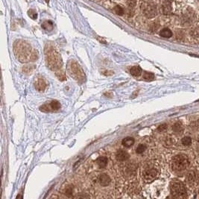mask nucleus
<instances>
[{
    "label": "nucleus",
    "mask_w": 199,
    "mask_h": 199,
    "mask_svg": "<svg viewBox=\"0 0 199 199\" xmlns=\"http://www.w3.org/2000/svg\"><path fill=\"white\" fill-rule=\"evenodd\" d=\"M98 181H99L100 185L102 187H107L111 182V179L109 175L106 174H102L98 177Z\"/></svg>",
    "instance_id": "9d476101"
},
{
    "label": "nucleus",
    "mask_w": 199,
    "mask_h": 199,
    "mask_svg": "<svg viewBox=\"0 0 199 199\" xmlns=\"http://www.w3.org/2000/svg\"><path fill=\"white\" fill-rule=\"evenodd\" d=\"M46 2H49V0H46Z\"/></svg>",
    "instance_id": "bb28decb"
},
{
    "label": "nucleus",
    "mask_w": 199,
    "mask_h": 199,
    "mask_svg": "<svg viewBox=\"0 0 199 199\" xmlns=\"http://www.w3.org/2000/svg\"><path fill=\"white\" fill-rule=\"evenodd\" d=\"M146 150V146L145 145L140 144L137 146V149H136V152L137 154H142Z\"/></svg>",
    "instance_id": "6ab92c4d"
},
{
    "label": "nucleus",
    "mask_w": 199,
    "mask_h": 199,
    "mask_svg": "<svg viewBox=\"0 0 199 199\" xmlns=\"http://www.w3.org/2000/svg\"><path fill=\"white\" fill-rule=\"evenodd\" d=\"M141 9H142V13L148 18H152L157 15L156 5L151 1H146L142 2Z\"/></svg>",
    "instance_id": "423d86ee"
},
{
    "label": "nucleus",
    "mask_w": 199,
    "mask_h": 199,
    "mask_svg": "<svg viewBox=\"0 0 199 199\" xmlns=\"http://www.w3.org/2000/svg\"><path fill=\"white\" fill-rule=\"evenodd\" d=\"M46 65L51 70L55 71V72L61 71L62 69V60L61 55H59L53 47L46 48Z\"/></svg>",
    "instance_id": "f03ea898"
},
{
    "label": "nucleus",
    "mask_w": 199,
    "mask_h": 199,
    "mask_svg": "<svg viewBox=\"0 0 199 199\" xmlns=\"http://www.w3.org/2000/svg\"><path fill=\"white\" fill-rule=\"evenodd\" d=\"M34 87H35V89L37 91L43 92L47 87V84L43 78H38L34 82Z\"/></svg>",
    "instance_id": "1a4fd4ad"
},
{
    "label": "nucleus",
    "mask_w": 199,
    "mask_h": 199,
    "mask_svg": "<svg viewBox=\"0 0 199 199\" xmlns=\"http://www.w3.org/2000/svg\"><path fill=\"white\" fill-rule=\"evenodd\" d=\"M135 140L133 137H125L122 140V144L125 147H127V148H129V147L132 146L134 144Z\"/></svg>",
    "instance_id": "ddd939ff"
},
{
    "label": "nucleus",
    "mask_w": 199,
    "mask_h": 199,
    "mask_svg": "<svg viewBox=\"0 0 199 199\" xmlns=\"http://www.w3.org/2000/svg\"><path fill=\"white\" fill-rule=\"evenodd\" d=\"M189 165L188 157L184 154H178L174 157L172 161V167L174 171L181 172L186 169Z\"/></svg>",
    "instance_id": "39448f33"
},
{
    "label": "nucleus",
    "mask_w": 199,
    "mask_h": 199,
    "mask_svg": "<svg viewBox=\"0 0 199 199\" xmlns=\"http://www.w3.org/2000/svg\"><path fill=\"white\" fill-rule=\"evenodd\" d=\"M114 11L117 15H120V16L121 15H122L123 13H124V11H123L122 7L119 6V5H117V6H116L114 7Z\"/></svg>",
    "instance_id": "5701e85b"
},
{
    "label": "nucleus",
    "mask_w": 199,
    "mask_h": 199,
    "mask_svg": "<svg viewBox=\"0 0 199 199\" xmlns=\"http://www.w3.org/2000/svg\"><path fill=\"white\" fill-rule=\"evenodd\" d=\"M173 131H175V132H181V131H182V125H181L180 123H176V124H175L173 125Z\"/></svg>",
    "instance_id": "4be33fe9"
},
{
    "label": "nucleus",
    "mask_w": 199,
    "mask_h": 199,
    "mask_svg": "<svg viewBox=\"0 0 199 199\" xmlns=\"http://www.w3.org/2000/svg\"><path fill=\"white\" fill-rule=\"evenodd\" d=\"M107 162L108 160L106 157H99L96 160V164H97L98 167L101 168V169H102V168H105L107 167Z\"/></svg>",
    "instance_id": "f8f14e48"
},
{
    "label": "nucleus",
    "mask_w": 199,
    "mask_h": 199,
    "mask_svg": "<svg viewBox=\"0 0 199 199\" xmlns=\"http://www.w3.org/2000/svg\"><path fill=\"white\" fill-rule=\"evenodd\" d=\"M130 72L133 76L137 77V76H140V75L142 74V69L140 66H135V67H131L130 69Z\"/></svg>",
    "instance_id": "4468645a"
},
{
    "label": "nucleus",
    "mask_w": 199,
    "mask_h": 199,
    "mask_svg": "<svg viewBox=\"0 0 199 199\" xmlns=\"http://www.w3.org/2000/svg\"><path fill=\"white\" fill-rule=\"evenodd\" d=\"M61 104L57 100H54V101H52L49 103H46L45 105H43L41 107H40V110L42 112H46V113H48V112H57L60 109H61Z\"/></svg>",
    "instance_id": "0eeeda50"
},
{
    "label": "nucleus",
    "mask_w": 199,
    "mask_h": 199,
    "mask_svg": "<svg viewBox=\"0 0 199 199\" xmlns=\"http://www.w3.org/2000/svg\"><path fill=\"white\" fill-rule=\"evenodd\" d=\"M116 158L118 161H125L129 158V154L124 150H119L116 154Z\"/></svg>",
    "instance_id": "9b49d317"
},
{
    "label": "nucleus",
    "mask_w": 199,
    "mask_h": 199,
    "mask_svg": "<svg viewBox=\"0 0 199 199\" xmlns=\"http://www.w3.org/2000/svg\"><path fill=\"white\" fill-rule=\"evenodd\" d=\"M34 66H26V67H23L22 72H25L27 75H29L33 72V70L34 69Z\"/></svg>",
    "instance_id": "f3484780"
},
{
    "label": "nucleus",
    "mask_w": 199,
    "mask_h": 199,
    "mask_svg": "<svg viewBox=\"0 0 199 199\" xmlns=\"http://www.w3.org/2000/svg\"><path fill=\"white\" fill-rule=\"evenodd\" d=\"M167 124H163L161 125H160L159 127H158L157 130L160 131V132H162V131H164L165 130H167Z\"/></svg>",
    "instance_id": "393cba45"
},
{
    "label": "nucleus",
    "mask_w": 199,
    "mask_h": 199,
    "mask_svg": "<svg viewBox=\"0 0 199 199\" xmlns=\"http://www.w3.org/2000/svg\"><path fill=\"white\" fill-rule=\"evenodd\" d=\"M143 78L146 79V80L152 81L154 78V75L152 72H145L143 74Z\"/></svg>",
    "instance_id": "a211bd4d"
},
{
    "label": "nucleus",
    "mask_w": 199,
    "mask_h": 199,
    "mask_svg": "<svg viewBox=\"0 0 199 199\" xmlns=\"http://www.w3.org/2000/svg\"><path fill=\"white\" fill-rule=\"evenodd\" d=\"M160 35L163 37L169 38L172 36V31L169 29V28H163V29L161 30V32H160Z\"/></svg>",
    "instance_id": "dca6fc26"
},
{
    "label": "nucleus",
    "mask_w": 199,
    "mask_h": 199,
    "mask_svg": "<svg viewBox=\"0 0 199 199\" xmlns=\"http://www.w3.org/2000/svg\"><path fill=\"white\" fill-rule=\"evenodd\" d=\"M142 176L144 179L147 181H152L157 176V169L153 167H146L145 168L142 172Z\"/></svg>",
    "instance_id": "6e6552de"
},
{
    "label": "nucleus",
    "mask_w": 199,
    "mask_h": 199,
    "mask_svg": "<svg viewBox=\"0 0 199 199\" xmlns=\"http://www.w3.org/2000/svg\"><path fill=\"white\" fill-rule=\"evenodd\" d=\"M162 11L164 14H169L172 11L171 3L169 1L164 2L163 5H162Z\"/></svg>",
    "instance_id": "2eb2a0df"
},
{
    "label": "nucleus",
    "mask_w": 199,
    "mask_h": 199,
    "mask_svg": "<svg viewBox=\"0 0 199 199\" xmlns=\"http://www.w3.org/2000/svg\"><path fill=\"white\" fill-rule=\"evenodd\" d=\"M28 15L32 17V19H37V14L36 11H34V10H30L29 11H28Z\"/></svg>",
    "instance_id": "b1692460"
},
{
    "label": "nucleus",
    "mask_w": 199,
    "mask_h": 199,
    "mask_svg": "<svg viewBox=\"0 0 199 199\" xmlns=\"http://www.w3.org/2000/svg\"><path fill=\"white\" fill-rule=\"evenodd\" d=\"M170 190L173 197L177 198H187V190L182 182L177 180H174L170 184Z\"/></svg>",
    "instance_id": "20e7f679"
},
{
    "label": "nucleus",
    "mask_w": 199,
    "mask_h": 199,
    "mask_svg": "<svg viewBox=\"0 0 199 199\" xmlns=\"http://www.w3.org/2000/svg\"><path fill=\"white\" fill-rule=\"evenodd\" d=\"M13 49L17 57L21 63H28L37 58L36 52L25 41L19 40L15 42Z\"/></svg>",
    "instance_id": "f257e3e1"
},
{
    "label": "nucleus",
    "mask_w": 199,
    "mask_h": 199,
    "mask_svg": "<svg viewBox=\"0 0 199 199\" xmlns=\"http://www.w3.org/2000/svg\"><path fill=\"white\" fill-rule=\"evenodd\" d=\"M42 27L44 28V29H46V30H52V27H53L52 22H45L43 23V24H42Z\"/></svg>",
    "instance_id": "aec40b11"
},
{
    "label": "nucleus",
    "mask_w": 199,
    "mask_h": 199,
    "mask_svg": "<svg viewBox=\"0 0 199 199\" xmlns=\"http://www.w3.org/2000/svg\"><path fill=\"white\" fill-rule=\"evenodd\" d=\"M68 72L69 75L77 82L83 83L85 81V75L82 67L76 61H71L68 64Z\"/></svg>",
    "instance_id": "7ed1b4c3"
},
{
    "label": "nucleus",
    "mask_w": 199,
    "mask_h": 199,
    "mask_svg": "<svg viewBox=\"0 0 199 199\" xmlns=\"http://www.w3.org/2000/svg\"><path fill=\"white\" fill-rule=\"evenodd\" d=\"M192 143V139L189 137H186L184 138H183L182 140V144L183 146H189Z\"/></svg>",
    "instance_id": "412c9836"
},
{
    "label": "nucleus",
    "mask_w": 199,
    "mask_h": 199,
    "mask_svg": "<svg viewBox=\"0 0 199 199\" xmlns=\"http://www.w3.org/2000/svg\"><path fill=\"white\" fill-rule=\"evenodd\" d=\"M128 5L130 7H134L136 5V1L135 0H128Z\"/></svg>",
    "instance_id": "a878e982"
}]
</instances>
